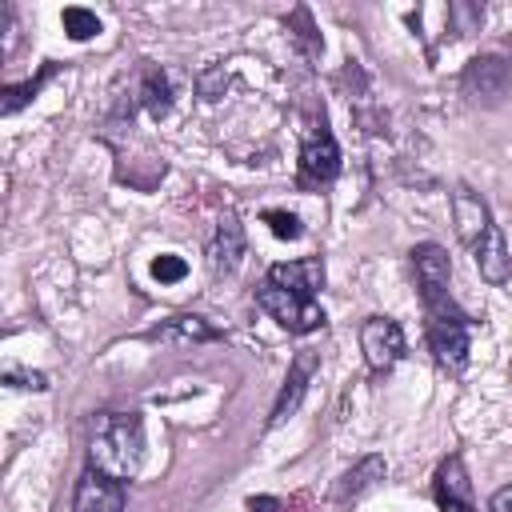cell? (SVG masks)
<instances>
[{
  "label": "cell",
  "instance_id": "obj_1",
  "mask_svg": "<svg viewBox=\"0 0 512 512\" xmlns=\"http://www.w3.org/2000/svg\"><path fill=\"white\" fill-rule=\"evenodd\" d=\"M144 464V424L136 412H104L92 424L88 468H100L112 480H132Z\"/></svg>",
  "mask_w": 512,
  "mask_h": 512
},
{
  "label": "cell",
  "instance_id": "obj_2",
  "mask_svg": "<svg viewBox=\"0 0 512 512\" xmlns=\"http://www.w3.org/2000/svg\"><path fill=\"white\" fill-rule=\"evenodd\" d=\"M412 268H416V284H420V300H424L428 320H456V316H468L464 308H456V300H452V292H448L452 264H448V252H444L440 244H420V248H412Z\"/></svg>",
  "mask_w": 512,
  "mask_h": 512
},
{
  "label": "cell",
  "instance_id": "obj_3",
  "mask_svg": "<svg viewBox=\"0 0 512 512\" xmlns=\"http://www.w3.org/2000/svg\"><path fill=\"white\" fill-rule=\"evenodd\" d=\"M256 304H260L280 328H288V332H296V336L316 332V328L324 324V308L316 304V296L292 292V288H284V284H276V280H268V276H264V284L256 288Z\"/></svg>",
  "mask_w": 512,
  "mask_h": 512
},
{
  "label": "cell",
  "instance_id": "obj_4",
  "mask_svg": "<svg viewBox=\"0 0 512 512\" xmlns=\"http://www.w3.org/2000/svg\"><path fill=\"white\" fill-rule=\"evenodd\" d=\"M336 172H340V148H336L332 132L320 124L300 144V188H320V184L336 180Z\"/></svg>",
  "mask_w": 512,
  "mask_h": 512
},
{
  "label": "cell",
  "instance_id": "obj_5",
  "mask_svg": "<svg viewBox=\"0 0 512 512\" xmlns=\"http://www.w3.org/2000/svg\"><path fill=\"white\" fill-rule=\"evenodd\" d=\"M468 332H472V316H456V320H428V344L432 356L444 372L460 376L468 364Z\"/></svg>",
  "mask_w": 512,
  "mask_h": 512
},
{
  "label": "cell",
  "instance_id": "obj_6",
  "mask_svg": "<svg viewBox=\"0 0 512 512\" xmlns=\"http://www.w3.org/2000/svg\"><path fill=\"white\" fill-rule=\"evenodd\" d=\"M360 348H364V360L372 372H388L404 356V332L388 316H368L360 324Z\"/></svg>",
  "mask_w": 512,
  "mask_h": 512
},
{
  "label": "cell",
  "instance_id": "obj_7",
  "mask_svg": "<svg viewBox=\"0 0 512 512\" xmlns=\"http://www.w3.org/2000/svg\"><path fill=\"white\" fill-rule=\"evenodd\" d=\"M72 508L76 512H124V480H112L100 468H84Z\"/></svg>",
  "mask_w": 512,
  "mask_h": 512
},
{
  "label": "cell",
  "instance_id": "obj_8",
  "mask_svg": "<svg viewBox=\"0 0 512 512\" xmlns=\"http://www.w3.org/2000/svg\"><path fill=\"white\" fill-rule=\"evenodd\" d=\"M432 492H436L440 512H476V500H472V480H468V472H464V460H460V456L440 460Z\"/></svg>",
  "mask_w": 512,
  "mask_h": 512
},
{
  "label": "cell",
  "instance_id": "obj_9",
  "mask_svg": "<svg viewBox=\"0 0 512 512\" xmlns=\"http://www.w3.org/2000/svg\"><path fill=\"white\" fill-rule=\"evenodd\" d=\"M508 84H512V64L500 56H476L464 68V92L476 100H496L508 92Z\"/></svg>",
  "mask_w": 512,
  "mask_h": 512
},
{
  "label": "cell",
  "instance_id": "obj_10",
  "mask_svg": "<svg viewBox=\"0 0 512 512\" xmlns=\"http://www.w3.org/2000/svg\"><path fill=\"white\" fill-rule=\"evenodd\" d=\"M452 212H456V232H460V240H464L468 248H476V244L488 236V228H492L488 204H484L476 192L460 188V192L452 196Z\"/></svg>",
  "mask_w": 512,
  "mask_h": 512
},
{
  "label": "cell",
  "instance_id": "obj_11",
  "mask_svg": "<svg viewBox=\"0 0 512 512\" xmlns=\"http://www.w3.org/2000/svg\"><path fill=\"white\" fill-rule=\"evenodd\" d=\"M316 372V356L312 352H300L296 360H292V368H288V380H284V388H280V396H276V404H272V428H280L292 412H296V404H300V396H304V388H308V376Z\"/></svg>",
  "mask_w": 512,
  "mask_h": 512
},
{
  "label": "cell",
  "instance_id": "obj_12",
  "mask_svg": "<svg viewBox=\"0 0 512 512\" xmlns=\"http://www.w3.org/2000/svg\"><path fill=\"white\" fill-rule=\"evenodd\" d=\"M268 280L292 288V292H304V296H316L320 284H324V260L320 256H304V260H288V264H272L268 268Z\"/></svg>",
  "mask_w": 512,
  "mask_h": 512
},
{
  "label": "cell",
  "instance_id": "obj_13",
  "mask_svg": "<svg viewBox=\"0 0 512 512\" xmlns=\"http://www.w3.org/2000/svg\"><path fill=\"white\" fill-rule=\"evenodd\" d=\"M472 256H476V268H480V276H484L488 284H508V276H512V256H508L504 236H500L496 224H492L488 236L472 248Z\"/></svg>",
  "mask_w": 512,
  "mask_h": 512
},
{
  "label": "cell",
  "instance_id": "obj_14",
  "mask_svg": "<svg viewBox=\"0 0 512 512\" xmlns=\"http://www.w3.org/2000/svg\"><path fill=\"white\" fill-rule=\"evenodd\" d=\"M212 268L216 272H236L240 256H244V232H240V220L236 212H224L220 216V228H216V240H212Z\"/></svg>",
  "mask_w": 512,
  "mask_h": 512
},
{
  "label": "cell",
  "instance_id": "obj_15",
  "mask_svg": "<svg viewBox=\"0 0 512 512\" xmlns=\"http://www.w3.org/2000/svg\"><path fill=\"white\" fill-rule=\"evenodd\" d=\"M376 480H384V456H364L356 468H348L340 476V484L332 488V500H356L360 492H368Z\"/></svg>",
  "mask_w": 512,
  "mask_h": 512
},
{
  "label": "cell",
  "instance_id": "obj_16",
  "mask_svg": "<svg viewBox=\"0 0 512 512\" xmlns=\"http://www.w3.org/2000/svg\"><path fill=\"white\" fill-rule=\"evenodd\" d=\"M140 96H144V104H148L152 116H164L172 108V84H168V76L160 68H148L144 72V84H140Z\"/></svg>",
  "mask_w": 512,
  "mask_h": 512
},
{
  "label": "cell",
  "instance_id": "obj_17",
  "mask_svg": "<svg viewBox=\"0 0 512 512\" xmlns=\"http://www.w3.org/2000/svg\"><path fill=\"white\" fill-rule=\"evenodd\" d=\"M48 76H52V64H44L36 80H24V84H12V88H4V100H0V112H4V116H12L16 108H24V104H28V100H32V96H36V92L44 88V80H48Z\"/></svg>",
  "mask_w": 512,
  "mask_h": 512
},
{
  "label": "cell",
  "instance_id": "obj_18",
  "mask_svg": "<svg viewBox=\"0 0 512 512\" xmlns=\"http://www.w3.org/2000/svg\"><path fill=\"white\" fill-rule=\"evenodd\" d=\"M152 336H184V340H220V328L204 324L200 316H176L168 328H156Z\"/></svg>",
  "mask_w": 512,
  "mask_h": 512
},
{
  "label": "cell",
  "instance_id": "obj_19",
  "mask_svg": "<svg viewBox=\"0 0 512 512\" xmlns=\"http://www.w3.org/2000/svg\"><path fill=\"white\" fill-rule=\"evenodd\" d=\"M64 32L72 36V40H92L96 32H100V20H96V12H88V8H64Z\"/></svg>",
  "mask_w": 512,
  "mask_h": 512
},
{
  "label": "cell",
  "instance_id": "obj_20",
  "mask_svg": "<svg viewBox=\"0 0 512 512\" xmlns=\"http://www.w3.org/2000/svg\"><path fill=\"white\" fill-rule=\"evenodd\" d=\"M264 224L272 228V236H280V240H296L304 228H300V220L292 216V212H284V208H268L264 212Z\"/></svg>",
  "mask_w": 512,
  "mask_h": 512
},
{
  "label": "cell",
  "instance_id": "obj_21",
  "mask_svg": "<svg viewBox=\"0 0 512 512\" xmlns=\"http://www.w3.org/2000/svg\"><path fill=\"white\" fill-rule=\"evenodd\" d=\"M152 276H156L160 284H176V280H184V276H188V264H184L180 256L164 252V256H156V260H152Z\"/></svg>",
  "mask_w": 512,
  "mask_h": 512
},
{
  "label": "cell",
  "instance_id": "obj_22",
  "mask_svg": "<svg viewBox=\"0 0 512 512\" xmlns=\"http://www.w3.org/2000/svg\"><path fill=\"white\" fill-rule=\"evenodd\" d=\"M8 384H16V388H48V380L40 372H8Z\"/></svg>",
  "mask_w": 512,
  "mask_h": 512
},
{
  "label": "cell",
  "instance_id": "obj_23",
  "mask_svg": "<svg viewBox=\"0 0 512 512\" xmlns=\"http://www.w3.org/2000/svg\"><path fill=\"white\" fill-rule=\"evenodd\" d=\"M488 512H512V484H504L500 492H492V500H488Z\"/></svg>",
  "mask_w": 512,
  "mask_h": 512
},
{
  "label": "cell",
  "instance_id": "obj_24",
  "mask_svg": "<svg viewBox=\"0 0 512 512\" xmlns=\"http://www.w3.org/2000/svg\"><path fill=\"white\" fill-rule=\"evenodd\" d=\"M248 512H280V500L276 496H252L248 500Z\"/></svg>",
  "mask_w": 512,
  "mask_h": 512
}]
</instances>
